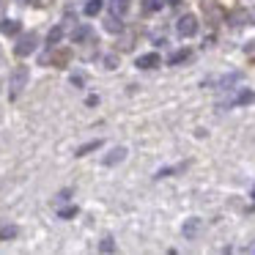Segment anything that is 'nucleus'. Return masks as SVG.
I'll return each instance as SVG.
<instances>
[{
    "instance_id": "nucleus-17",
    "label": "nucleus",
    "mask_w": 255,
    "mask_h": 255,
    "mask_svg": "<svg viewBox=\"0 0 255 255\" xmlns=\"http://www.w3.org/2000/svg\"><path fill=\"white\" fill-rule=\"evenodd\" d=\"M110 8H113V14H127V8H129V0H113L110 3Z\"/></svg>"
},
{
    "instance_id": "nucleus-26",
    "label": "nucleus",
    "mask_w": 255,
    "mask_h": 255,
    "mask_svg": "<svg viewBox=\"0 0 255 255\" xmlns=\"http://www.w3.org/2000/svg\"><path fill=\"white\" fill-rule=\"evenodd\" d=\"M167 3H170V6H176V3H181V0H167Z\"/></svg>"
},
{
    "instance_id": "nucleus-15",
    "label": "nucleus",
    "mask_w": 255,
    "mask_h": 255,
    "mask_svg": "<svg viewBox=\"0 0 255 255\" xmlns=\"http://www.w3.org/2000/svg\"><path fill=\"white\" fill-rule=\"evenodd\" d=\"M69 58H72V52H69V50H61V52H55V55H52V63H55V66H66Z\"/></svg>"
},
{
    "instance_id": "nucleus-22",
    "label": "nucleus",
    "mask_w": 255,
    "mask_h": 255,
    "mask_svg": "<svg viewBox=\"0 0 255 255\" xmlns=\"http://www.w3.org/2000/svg\"><path fill=\"white\" fill-rule=\"evenodd\" d=\"M239 77H242V74H228V77H222V80H220V85H222V88H228V85L239 83Z\"/></svg>"
},
{
    "instance_id": "nucleus-24",
    "label": "nucleus",
    "mask_w": 255,
    "mask_h": 255,
    "mask_svg": "<svg viewBox=\"0 0 255 255\" xmlns=\"http://www.w3.org/2000/svg\"><path fill=\"white\" fill-rule=\"evenodd\" d=\"M72 83H74V85H83V83H85V77H83V74H74Z\"/></svg>"
},
{
    "instance_id": "nucleus-5",
    "label": "nucleus",
    "mask_w": 255,
    "mask_h": 255,
    "mask_svg": "<svg viewBox=\"0 0 255 255\" xmlns=\"http://www.w3.org/2000/svg\"><path fill=\"white\" fill-rule=\"evenodd\" d=\"M162 63V58L156 52H148V55H140L137 58V69H156Z\"/></svg>"
},
{
    "instance_id": "nucleus-7",
    "label": "nucleus",
    "mask_w": 255,
    "mask_h": 255,
    "mask_svg": "<svg viewBox=\"0 0 255 255\" xmlns=\"http://www.w3.org/2000/svg\"><path fill=\"white\" fill-rule=\"evenodd\" d=\"M124 156H127V148H124V145H118V148H113L102 162H105L107 167H113V165H118V162H124Z\"/></svg>"
},
{
    "instance_id": "nucleus-9",
    "label": "nucleus",
    "mask_w": 255,
    "mask_h": 255,
    "mask_svg": "<svg viewBox=\"0 0 255 255\" xmlns=\"http://www.w3.org/2000/svg\"><path fill=\"white\" fill-rule=\"evenodd\" d=\"M102 8H105V0H88L85 3V17H96V14H102Z\"/></svg>"
},
{
    "instance_id": "nucleus-23",
    "label": "nucleus",
    "mask_w": 255,
    "mask_h": 255,
    "mask_svg": "<svg viewBox=\"0 0 255 255\" xmlns=\"http://www.w3.org/2000/svg\"><path fill=\"white\" fill-rule=\"evenodd\" d=\"M69 195H72V189H63V192L58 195V203H66V200H69Z\"/></svg>"
},
{
    "instance_id": "nucleus-3",
    "label": "nucleus",
    "mask_w": 255,
    "mask_h": 255,
    "mask_svg": "<svg viewBox=\"0 0 255 255\" xmlns=\"http://www.w3.org/2000/svg\"><path fill=\"white\" fill-rule=\"evenodd\" d=\"M198 17H195V14H184L181 19H178V25H176V30H178V36H181V39H192L195 33H198Z\"/></svg>"
},
{
    "instance_id": "nucleus-21",
    "label": "nucleus",
    "mask_w": 255,
    "mask_h": 255,
    "mask_svg": "<svg viewBox=\"0 0 255 255\" xmlns=\"http://www.w3.org/2000/svg\"><path fill=\"white\" fill-rule=\"evenodd\" d=\"M99 253H116V242H113V239H105V242L99 244Z\"/></svg>"
},
{
    "instance_id": "nucleus-19",
    "label": "nucleus",
    "mask_w": 255,
    "mask_h": 255,
    "mask_svg": "<svg viewBox=\"0 0 255 255\" xmlns=\"http://www.w3.org/2000/svg\"><path fill=\"white\" fill-rule=\"evenodd\" d=\"M184 167H187V165H178V167H162V170H159V173H156V176H154V178H167V176H173V173H178V170H184Z\"/></svg>"
},
{
    "instance_id": "nucleus-2",
    "label": "nucleus",
    "mask_w": 255,
    "mask_h": 255,
    "mask_svg": "<svg viewBox=\"0 0 255 255\" xmlns=\"http://www.w3.org/2000/svg\"><path fill=\"white\" fill-rule=\"evenodd\" d=\"M36 47H39V36H36V33H25L22 39L17 41V47H14V55H17V58H28L30 52H36Z\"/></svg>"
},
{
    "instance_id": "nucleus-27",
    "label": "nucleus",
    "mask_w": 255,
    "mask_h": 255,
    "mask_svg": "<svg viewBox=\"0 0 255 255\" xmlns=\"http://www.w3.org/2000/svg\"><path fill=\"white\" fill-rule=\"evenodd\" d=\"M253 198H255V187H253Z\"/></svg>"
},
{
    "instance_id": "nucleus-8",
    "label": "nucleus",
    "mask_w": 255,
    "mask_h": 255,
    "mask_svg": "<svg viewBox=\"0 0 255 255\" xmlns=\"http://www.w3.org/2000/svg\"><path fill=\"white\" fill-rule=\"evenodd\" d=\"M19 30H22L19 19H3V22H0V33L3 36H17Z\"/></svg>"
},
{
    "instance_id": "nucleus-12",
    "label": "nucleus",
    "mask_w": 255,
    "mask_h": 255,
    "mask_svg": "<svg viewBox=\"0 0 255 255\" xmlns=\"http://www.w3.org/2000/svg\"><path fill=\"white\" fill-rule=\"evenodd\" d=\"M19 228L17 225H3L0 228V242H8V239H17Z\"/></svg>"
},
{
    "instance_id": "nucleus-20",
    "label": "nucleus",
    "mask_w": 255,
    "mask_h": 255,
    "mask_svg": "<svg viewBox=\"0 0 255 255\" xmlns=\"http://www.w3.org/2000/svg\"><path fill=\"white\" fill-rule=\"evenodd\" d=\"M58 217H61V220H72V217H77V206H66V209H61Z\"/></svg>"
},
{
    "instance_id": "nucleus-14",
    "label": "nucleus",
    "mask_w": 255,
    "mask_h": 255,
    "mask_svg": "<svg viewBox=\"0 0 255 255\" xmlns=\"http://www.w3.org/2000/svg\"><path fill=\"white\" fill-rule=\"evenodd\" d=\"M187 58H189V50H178V52H173V55L167 58V66H176V63L187 61Z\"/></svg>"
},
{
    "instance_id": "nucleus-4",
    "label": "nucleus",
    "mask_w": 255,
    "mask_h": 255,
    "mask_svg": "<svg viewBox=\"0 0 255 255\" xmlns=\"http://www.w3.org/2000/svg\"><path fill=\"white\" fill-rule=\"evenodd\" d=\"M253 102H255V91H250V88H242L233 96V107H244V105H253Z\"/></svg>"
},
{
    "instance_id": "nucleus-18",
    "label": "nucleus",
    "mask_w": 255,
    "mask_h": 255,
    "mask_svg": "<svg viewBox=\"0 0 255 255\" xmlns=\"http://www.w3.org/2000/svg\"><path fill=\"white\" fill-rule=\"evenodd\" d=\"M105 28L110 30V33H121V30H124V25L118 22V17H110V19L105 22Z\"/></svg>"
},
{
    "instance_id": "nucleus-10",
    "label": "nucleus",
    "mask_w": 255,
    "mask_h": 255,
    "mask_svg": "<svg viewBox=\"0 0 255 255\" xmlns=\"http://www.w3.org/2000/svg\"><path fill=\"white\" fill-rule=\"evenodd\" d=\"M91 36H94V30H91L88 25H80V28L72 33V39H74V44H80V41H88Z\"/></svg>"
},
{
    "instance_id": "nucleus-6",
    "label": "nucleus",
    "mask_w": 255,
    "mask_h": 255,
    "mask_svg": "<svg viewBox=\"0 0 255 255\" xmlns=\"http://www.w3.org/2000/svg\"><path fill=\"white\" fill-rule=\"evenodd\" d=\"M181 231H184V236L195 239L200 231H203V222H200L198 217H192V220H187V222H184V228H181Z\"/></svg>"
},
{
    "instance_id": "nucleus-13",
    "label": "nucleus",
    "mask_w": 255,
    "mask_h": 255,
    "mask_svg": "<svg viewBox=\"0 0 255 255\" xmlns=\"http://www.w3.org/2000/svg\"><path fill=\"white\" fill-rule=\"evenodd\" d=\"M96 148H102V140H91V143L80 145V148H77V156H85V154H91V151H96Z\"/></svg>"
},
{
    "instance_id": "nucleus-25",
    "label": "nucleus",
    "mask_w": 255,
    "mask_h": 255,
    "mask_svg": "<svg viewBox=\"0 0 255 255\" xmlns=\"http://www.w3.org/2000/svg\"><path fill=\"white\" fill-rule=\"evenodd\" d=\"M6 11V0H0V14Z\"/></svg>"
},
{
    "instance_id": "nucleus-11",
    "label": "nucleus",
    "mask_w": 255,
    "mask_h": 255,
    "mask_svg": "<svg viewBox=\"0 0 255 255\" xmlns=\"http://www.w3.org/2000/svg\"><path fill=\"white\" fill-rule=\"evenodd\" d=\"M63 33H66V28H63V25L52 28V30H50V36H47V47H58V41L63 39Z\"/></svg>"
},
{
    "instance_id": "nucleus-16",
    "label": "nucleus",
    "mask_w": 255,
    "mask_h": 255,
    "mask_svg": "<svg viewBox=\"0 0 255 255\" xmlns=\"http://www.w3.org/2000/svg\"><path fill=\"white\" fill-rule=\"evenodd\" d=\"M162 8V0H143V14H154Z\"/></svg>"
},
{
    "instance_id": "nucleus-1",
    "label": "nucleus",
    "mask_w": 255,
    "mask_h": 255,
    "mask_svg": "<svg viewBox=\"0 0 255 255\" xmlns=\"http://www.w3.org/2000/svg\"><path fill=\"white\" fill-rule=\"evenodd\" d=\"M28 80H30V72H28V66H17L14 69V74H11V99H17L19 94H22V88L28 85Z\"/></svg>"
}]
</instances>
